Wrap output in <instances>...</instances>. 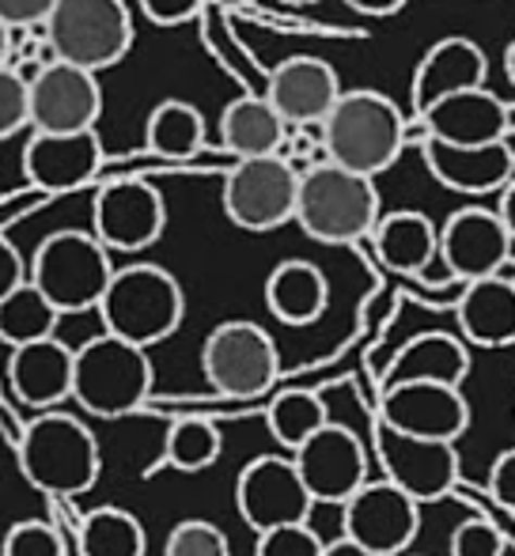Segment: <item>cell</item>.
<instances>
[{
  "label": "cell",
  "mask_w": 515,
  "mask_h": 556,
  "mask_svg": "<svg viewBox=\"0 0 515 556\" xmlns=\"http://www.w3.org/2000/svg\"><path fill=\"white\" fill-rule=\"evenodd\" d=\"M163 227H167V205L148 178H111L96 193L91 235L106 250H118V254L148 250L152 242H160Z\"/></svg>",
  "instance_id": "8fae6325"
},
{
  "label": "cell",
  "mask_w": 515,
  "mask_h": 556,
  "mask_svg": "<svg viewBox=\"0 0 515 556\" xmlns=\"http://www.w3.org/2000/svg\"><path fill=\"white\" fill-rule=\"evenodd\" d=\"M318 144H323L326 163L376 182V175L390 170L402 155L405 117L384 91H341L338 106L318 129Z\"/></svg>",
  "instance_id": "6da1fadb"
},
{
  "label": "cell",
  "mask_w": 515,
  "mask_h": 556,
  "mask_svg": "<svg viewBox=\"0 0 515 556\" xmlns=\"http://www.w3.org/2000/svg\"><path fill=\"white\" fill-rule=\"evenodd\" d=\"M58 311L53 303L38 292L35 285H20L8 300H0V341L23 349V344L46 341V337H58Z\"/></svg>",
  "instance_id": "1f68e13d"
},
{
  "label": "cell",
  "mask_w": 515,
  "mask_h": 556,
  "mask_svg": "<svg viewBox=\"0 0 515 556\" xmlns=\"http://www.w3.org/2000/svg\"><path fill=\"white\" fill-rule=\"evenodd\" d=\"M265 425H269L273 440L296 454L311 435L330 425V413L315 390H285L265 405Z\"/></svg>",
  "instance_id": "4dcf8cb0"
},
{
  "label": "cell",
  "mask_w": 515,
  "mask_h": 556,
  "mask_svg": "<svg viewBox=\"0 0 515 556\" xmlns=\"http://www.w3.org/2000/svg\"><path fill=\"white\" fill-rule=\"evenodd\" d=\"M20 285H27V262L12 239L0 235V300H8Z\"/></svg>",
  "instance_id": "b9f144b4"
},
{
  "label": "cell",
  "mask_w": 515,
  "mask_h": 556,
  "mask_svg": "<svg viewBox=\"0 0 515 556\" xmlns=\"http://www.w3.org/2000/svg\"><path fill=\"white\" fill-rule=\"evenodd\" d=\"M12 46H15V30L8 23H0V68L12 61Z\"/></svg>",
  "instance_id": "bcb514c9"
},
{
  "label": "cell",
  "mask_w": 515,
  "mask_h": 556,
  "mask_svg": "<svg viewBox=\"0 0 515 556\" xmlns=\"http://www.w3.org/2000/svg\"><path fill=\"white\" fill-rule=\"evenodd\" d=\"M103 88L96 73L76 65H46L30 84V132H96Z\"/></svg>",
  "instance_id": "e0dca14e"
},
{
  "label": "cell",
  "mask_w": 515,
  "mask_h": 556,
  "mask_svg": "<svg viewBox=\"0 0 515 556\" xmlns=\"http://www.w3.org/2000/svg\"><path fill=\"white\" fill-rule=\"evenodd\" d=\"M428 175L451 193L463 198H486V193H501L515 178V148L508 140L486 148H451L428 137L420 144Z\"/></svg>",
  "instance_id": "7402d4cb"
},
{
  "label": "cell",
  "mask_w": 515,
  "mask_h": 556,
  "mask_svg": "<svg viewBox=\"0 0 515 556\" xmlns=\"http://www.w3.org/2000/svg\"><path fill=\"white\" fill-rule=\"evenodd\" d=\"M346 4L361 15H394V12H402L410 0H346Z\"/></svg>",
  "instance_id": "7bdbcfd3"
},
{
  "label": "cell",
  "mask_w": 515,
  "mask_h": 556,
  "mask_svg": "<svg viewBox=\"0 0 515 556\" xmlns=\"http://www.w3.org/2000/svg\"><path fill=\"white\" fill-rule=\"evenodd\" d=\"M288 140V125L265 96H239L221 114V144L231 160H265Z\"/></svg>",
  "instance_id": "83f0119b"
},
{
  "label": "cell",
  "mask_w": 515,
  "mask_h": 556,
  "mask_svg": "<svg viewBox=\"0 0 515 556\" xmlns=\"http://www.w3.org/2000/svg\"><path fill=\"white\" fill-rule=\"evenodd\" d=\"M163 556H231L228 534L209 519H183L171 527Z\"/></svg>",
  "instance_id": "836d02e7"
},
{
  "label": "cell",
  "mask_w": 515,
  "mask_h": 556,
  "mask_svg": "<svg viewBox=\"0 0 515 556\" xmlns=\"http://www.w3.org/2000/svg\"><path fill=\"white\" fill-rule=\"evenodd\" d=\"M300 170L280 155L239 160L224 175V213L243 231H277L296 220Z\"/></svg>",
  "instance_id": "9c48e42d"
},
{
  "label": "cell",
  "mask_w": 515,
  "mask_h": 556,
  "mask_svg": "<svg viewBox=\"0 0 515 556\" xmlns=\"http://www.w3.org/2000/svg\"><path fill=\"white\" fill-rule=\"evenodd\" d=\"M236 507L254 534H269V530L285 527H307L315 500L303 489L292 458L258 454L254 462H247L236 481Z\"/></svg>",
  "instance_id": "30bf717a"
},
{
  "label": "cell",
  "mask_w": 515,
  "mask_h": 556,
  "mask_svg": "<svg viewBox=\"0 0 515 556\" xmlns=\"http://www.w3.org/2000/svg\"><path fill=\"white\" fill-rule=\"evenodd\" d=\"M0 556H68L65 538L53 522L42 519H23L0 542Z\"/></svg>",
  "instance_id": "e575fe53"
},
{
  "label": "cell",
  "mask_w": 515,
  "mask_h": 556,
  "mask_svg": "<svg viewBox=\"0 0 515 556\" xmlns=\"http://www.w3.org/2000/svg\"><path fill=\"white\" fill-rule=\"evenodd\" d=\"M504 73H508L512 88H515V38L508 42V50H504Z\"/></svg>",
  "instance_id": "7dc6e473"
},
{
  "label": "cell",
  "mask_w": 515,
  "mask_h": 556,
  "mask_svg": "<svg viewBox=\"0 0 515 556\" xmlns=\"http://www.w3.org/2000/svg\"><path fill=\"white\" fill-rule=\"evenodd\" d=\"M376 462L384 466V481L402 489L417 504L443 500L459 484L455 443L413 440L387 425H376Z\"/></svg>",
  "instance_id": "9a60e30c"
},
{
  "label": "cell",
  "mask_w": 515,
  "mask_h": 556,
  "mask_svg": "<svg viewBox=\"0 0 515 556\" xmlns=\"http://www.w3.org/2000/svg\"><path fill=\"white\" fill-rule=\"evenodd\" d=\"M111 277V250L91 231H76V227L46 235L27 265V280L53 303L58 315L99 311Z\"/></svg>",
  "instance_id": "5b68a950"
},
{
  "label": "cell",
  "mask_w": 515,
  "mask_h": 556,
  "mask_svg": "<svg viewBox=\"0 0 515 556\" xmlns=\"http://www.w3.org/2000/svg\"><path fill=\"white\" fill-rule=\"evenodd\" d=\"M201 371L205 382L221 397L231 402H254L273 390L280 375L277 341L247 318L221 323L201 344Z\"/></svg>",
  "instance_id": "ba28073f"
},
{
  "label": "cell",
  "mask_w": 515,
  "mask_h": 556,
  "mask_svg": "<svg viewBox=\"0 0 515 556\" xmlns=\"http://www.w3.org/2000/svg\"><path fill=\"white\" fill-rule=\"evenodd\" d=\"M504 553H508V538L489 519L459 522L448 545V556H504Z\"/></svg>",
  "instance_id": "8d00e7d4"
},
{
  "label": "cell",
  "mask_w": 515,
  "mask_h": 556,
  "mask_svg": "<svg viewBox=\"0 0 515 556\" xmlns=\"http://www.w3.org/2000/svg\"><path fill=\"white\" fill-rule=\"evenodd\" d=\"M205 4H216V8H243V4H251V0H205Z\"/></svg>",
  "instance_id": "c3c4849f"
},
{
  "label": "cell",
  "mask_w": 515,
  "mask_h": 556,
  "mask_svg": "<svg viewBox=\"0 0 515 556\" xmlns=\"http://www.w3.org/2000/svg\"><path fill=\"white\" fill-rule=\"evenodd\" d=\"M512 257V235L501 224L497 208H459L440 227V262L455 285L501 277Z\"/></svg>",
  "instance_id": "2e32d148"
},
{
  "label": "cell",
  "mask_w": 515,
  "mask_h": 556,
  "mask_svg": "<svg viewBox=\"0 0 515 556\" xmlns=\"http://www.w3.org/2000/svg\"><path fill=\"white\" fill-rule=\"evenodd\" d=\"M379 425L413 435V440L459 443L466 428H470V402H466L459 387L398 382V387H384Z\"/></svg>",
  "instance_id": "7c38bea8"
},
{
  "label": "cell",
  "mask_w": 515,
  "mask_h": 556,
  "mask_svg": "<svg viewBox=\"0 0 515 556\" xmlns=\"http://www.w3.org/2000/svg\"><path fill=\"white\" fill-rule=\"evenodd\" d=\"M489 496L515 511V446L501 451L493 458V466H489Z\"/></svg>",
  "instance_id": "60d3db41"
},
{
  "label": "cell",
  "mask_w": 515,
  "mask_h": 556,
  "mask_svg": "<svg viewBox=\"0 0 515 556\" xmlns=\"http://www.w3.org/2000/svg\"><path fill=\"white\" fill-rule=\"evenodd\" d=\"M103 170L99 132H30L23 144V175L42 193H73Z\"/></svg>",
  "instance_id": "d6986e66"
},
{
  "label": "cell",
  "mask_w": 515,
  "mask_h": 556,
  "mask_svg": "<svg viewBox=\"0 0 515 556\" xmlns=\"http://www.w3.org/2000/svg\"><path fill=\"white\" fill-rule=\"evenodd\" d=\"M470 371V344L455 333L428 330L417 333L394 352L387 367L384 387L398 382H440V387H463Z\"/></svg>",
  "instance_id": "484cf974"
},
{
  "label": "cell",
  "mask_w": 515,
  "mask_h": 556,
  "mask_svg": "<svg viewBox=\"0 0 515 556\" xmlns=\"http://www.w3.org/2000/svg\"><path fill=\"white\" fill-rule=\"evenodd\" d=\"M489 61L478 42L463 35L440 38L432 50L420 58L417 73H413V114H425L440 99H451L459 91L486 88Z\"/></svg>",
  "instance_id": "cb8c5ba5"
},
{
  "label": "cell",
  "mask_w": 515,
  "mask_h": 556,
  "mask_svg": "<svg viewBox=\"0 0 515 556\" xmlns=\"http://www.w3.org/2000/svg\"><path fill=\"white\" fill-rule=\"evenodd\" d=\"M296 473L315 504H349L368 484V451L346 425H326L292 454Z\"/></svg>",
  "instance_id": "4fadbf2b"
},
{
  "label": "cell",
  "mask_w": 515,
  "mask_h": 556,
  "mask_svg": "<svg viewBox=\"0 0 515 556\" xmlns=\"http://www.w3.org/2000/svg\"><path fill=\"white\" fill-rule=\"evenodd\" d=\"M323 556H376V553H368L364 545L349 542V538L341 534L338 542H326V545H323Z\"/></svg>",
  "instance_id": "f6af8a7d"
},
{
  "label": "cell",
  "mask_w": 515,
  "mask_h": 556,
  "mask_svg": "<svg viewBox=\"0 0 515 556\" xmlns=\"http://www.w3.org/2000/svg\"><path fill=\"white\" fill-rule=\"evenodd\" d=\"M152 359L145 349L126 344L111 333H99L76 349L73 364V402L84 413L118 420L137 413L152 394Z\"/></svg>",
  "instance_id": "8992f818"
},
{
  "label": "cell",
  "mask_w": 515,
  "mask_h": 556,
  "mask_svg": "<svg viewBox=\"0 0 515 556\" xmlns=\"http://www.w3.org/2000/svg\"><path fill=\"white\" fill-rule=\"evenodd\" d=\"M341 534L376 556H405L417 542L420 504L390 481H368L349 504H341Z\"/></svg>",
  "instance_id": "5bb4252c"
},
{
  "label": "cell",
  "mask_w": 515,
  "mask_h": 556,
  "mask_svg": "<svg viewBox=\"0 0 515 556\" xmlns=\"http://www.w3.org/2000/svg\"><path fill=\"white\" fill-rule=\"evenodd\" d=\"M459 337L478 349L515 344V285L504 277H486L459 288L455 300Z\"/></svg>",
  "instance_id": "d4e9b609"
},
{
  "label": "cell",
  "mask_w": 515,
  "mask_h": 556,
  "mask_svg": "<svg viewBox=\"0 0 515 556\" xmlns=\"http://www.w3.org/2000/svg\"><path fill=\"white\" fill-rule=\"evenodd\" d=\"M497 216H501V224L508 227L512 242H515V178L501 190V201H497Z\"/></svg>",
  "instance_id": "ee69618b"
},
{
  "label": "cell",
  "mask_w": 515,
  "mask_h": 556,
  "mask_svg": "<svg viewBox=\"0 0 515 556\" xmlns=\"http://www.w3.org/2000/svg\"><path fill=\"white\" fill-rule=\"evenodd\" d=\"M265 99L288 129H307V125L323 129V122L341 99V76L323 58L300 53L273 68L265 80Z\"/></svg>",
  "instance_id": "ac0fdd59"
},
{
  "label": "cell",
  "mask_w": 515,
  "mask_h": 556,
  "mask_svg": "<svg viewBox=\"0 0 515 556\" xmlns=\"http://www.w3.org/2000/svg\"><path fill=\"white\" fill-rule=\"evenodd\" d=\"M76 549L80 556H145L148 534L126 507H96L80 519Z\"/></svg>",
  "instance_id": "f546056e"
},
{
  "label": "cell",
  "mask_w": 515,
  "mask_h": 556,
  "mask_svg": "<svg viewBox=\"0 0 515 556\" xmlns=\"http://www.w3.org/2000/svg\"><path fill=\"white\" fill-rule=\"evenodd\" d=\"M99 318H103V333L148 352L152 344L167 341L183 326V285L175 280V273L152 262L114 269L111 288H106L103 303H99Z\"/></svg>",
  "instance_id": "277c9868"
},
{
  "label": "cell",
  "mask_w": 515,
  "mask_h": 556,
  "mask_svg": "<svg viewBox=\"0 0 515 556\" xmlns=\"http://www.w3.org/2000/svg\"><path fill=\"white\" fill-rule=\"evenodd\" d=\"M425 122L428 137L451 148H486L508 140L512 129V111L501 96H493L489 88L459 91L451 99H440L436 106H428L425 114H417Z\"/></svg>",
  "instance_id": "44dd1931"
},
{
  "label": "cell",
  "mask_w": 515,
  "mask_h": 556,
  "mask_svg": "<svg viewBox=\"0 0 515 556\" xmlns=\"http://www.w3.org/2000/svg\"><path fill=\"white\" fill-rule=\"evenodd\" d=\"M265 307L285 326H311L330 307V280L315 262L288 257L265 277Z\"/></svg>",
  "instance_id": "4316f807"
},
{
  "label": "cell",
  "mask_w": 515,
  "mask_h": 556,
  "mask_svg": "<svg viewBox=\"0 0 515 556\" xmlns=\"http://www.w3.org/2000/svg\"><path fill=\"white\" fill-rule=\"evenodd\" d=\"M42 30L61 65H76L96 76L118 65L133 46L126 0H58Z\"/></svg>",
  "instance_id": "52a82bcc"
},
{
  "label": "cell",
  "mask_w": 515,
  "mask_h": 556,
  "mask_svg": "<svg viewBox=\"0 0 515 556\" xmlns=\"http://www.w3.org/2000/svg\"><path fill=\"white\" fill-rule=\"evenodd\" d=\"M285 4H315V0H285Z\"/></svg>",
  "instance_id": "681fc988"
},
{
  "label": "cell",
  "mask_w": 515,
  "mask_h": 556,
  "mask_svg": "<svg viewBox=\"0 0 515 556\" xmlns=\"http://www.w3.org/2000/svg\"><path fill=\"white\" fill-rule=\"evenodd\" d=\"M205 8V0H140V12L155 23V27H178V23L193 20Z\"/></svg>",
  "instance_id": "ab89813d"
},
{
  "label": "cell",
  "mask_w": 515,
  "mask_h": 556,
  "mask_svg": "<svg viewBox=\"0 0 515 556\" xmlns=\"http://www.w3.org/2000/svg\"><path fill=\"white\" fill-rule=\"evenodd\" d=\"M379 190L372 178L353 175L334 163H311L300 170V198H296V224L303 235L326 247H353L372 239L379 224Z\"/></svg>",
  "instance_id": "3957f363"
},
{
  "label": "cell",
  "mask_w": 515,
  "mask_h": 556,
  "mask_svg": "<svg viewBox=\"0 0 515 556\" xmlns=\"http://www.w3.org/2000/svg\"><path fill=\"white\" fill-rule=\"evenodd\" d=\"M30 129V84L12 65L0 68V140Z\"/></svg>",
  "instance_id": "d590c367"
},
{
  "label": "cell",
  "mask_w": 515,
  "mask_h": 556,
  "mask_svg": "<svg viewBox=\"0 0 515 556\" xmlns=\"http://www.w3.org/2000/svg\"><path fill=\"white\" fill-rule=\"evenodd\" d=\"M20 469L46 496L76 500L96 489L103 451L84 420L58 409L38 413L20 435Z\"/></svg>",
  "instance_id": "7a4b0ae2"
},
{
  "label": "cell",
  "mask_w": 515,
  "mask_h": 556,
  "mask_svg": "<svg viewBox=\"0 0 515 556\" xmlns=\"http://www.w3.org/2000/svg\"><path fill=\"white\" fill-rule=\"evenodd\" d=\"M53 4H58V0H0V23H8L12 30L46 27Z\"/></svg>",
  "instance_id": "f35d334b"
},
{
  "label": "cell",
  "mask_w": 515,
  "mask_h": 556,
  "mask_svg": "<svg viewBox=\"0 0 515 556\" xmlns=\"http://www.w3.org/2000/svg\"><path fill=\"white\" fill-rule=\"evenodd\" d=\"M323 545L311 527H285L258 534L254 556H323Z\"/></svg>",
  "instance_id": "74e56055"
},
{
  "label": "cell",
  "mask_w": 515,
  "mask_h": 556,
  "mask_svg": "<svg viewBox=\"0 0 515 556\" xmlns=\"http://www.w3.org/2000/svg\"><path fill=\"white\" fill-rule=\"evenodd\" d=\"M372 250L376 257L398 277H413L420 285H455L451 273L440 262V227L428 220L425 213L398 208V213L379 216L372 231ZM463 288V285H459Z\"/></svg>",
  "instance_id": "ffe728a7"
},
{
  "label": "cell",
  "mask_w": 515,
  "mask_h": 556,
  "mask_svg": "<svg viewBox=\"0 0 515 556\" xmlns=\"http://www.w3.org/2000/svg\"><path fill=\"white\" fill-rule=\"evenodd\" d=\"M145 148L160 160H190L205 148V114L186 99H163L145 122Z\"/></svg>",
  "instance_id": "f1b7e54d"
},
{
  "label": "cell",
  "mask_w": 515,
  "mask_h": 556,
  "mask_svg": "<svg viewBox=\"0 0 515 556\" xmlns=\"http://www.w3.org/2000/svg\"><path fill=\"white\" fill-rule=\"evenodd\" d=\"M224 451V435L213 420L205 417H183L171 425L167 440H163L160 466L178 469V473H201V469L216 466Z\"/></svg>",
  "instance_id": "d6a6232c"
},
{
  "label": "cell",
  "mask_w": 515,
  "mask_h": 556,
  "mask_svg": "<svg viewBox=\"0 0 515 556\" xmlns=\"http://www.w3.org/2000/svg\"><path fill=\"white\" fill-rule=\"evenodd\" d=\"M73 364L76 349L58 337L12 349L8 359V387L15 402L38 413H53L61 402H73Z\"/></svg>",
  "instance_id": "603a6c76"
},
{
  "label": "cell",
  "mask_w": 515,
  "mask_h": 556,
  "mask_svg": "<svg viewBox=\"0 0 515 556\" xmlns=\"http://www.w3.org/2000/svg\"><path fill=\"white\" fill-rule=\"evenodd\" d=\"M512 402H515V397H512Z\"/></svg>",
  "instance_id": "816d5d0a"
},
{
  "label": "cell",
  "mask_w": 515,
  "mask_h": 556,
  "mask_svg": "<svg viewBox=\"0 0 515 556\" xmlns=\"http://www.w3.org/2000/svg\"><path fill=\"white\" fill-rule=\"evenodd\" d=\"M405 556H417V553H405Z\"/></svg>",
  "instance_id": "f907efd6"
}]
</instances>
